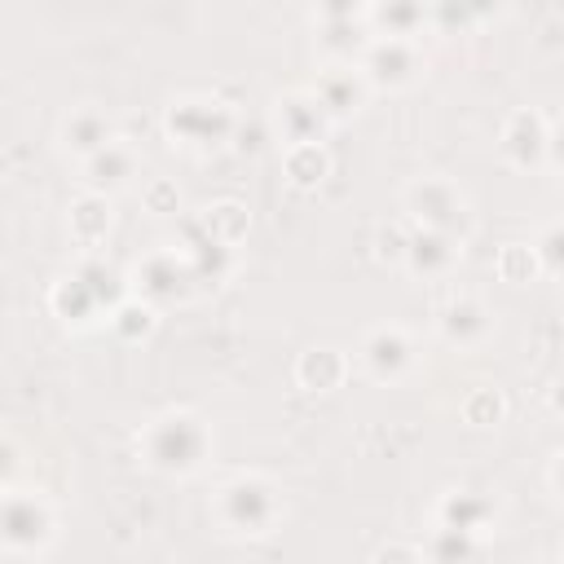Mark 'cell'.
Wrapping results in <instances>:
<instances>
[{
    "mask_svg": "<svg viewBox=\"0 0 564 564\" xmlns=\"http://www.w3.org/2000/svg\"><path fill=\"white\" fill-rule=\"evenodd\" d=\"M185 282H194L189 260H185V256H176L172 247H163V251L145 256V264L137 269V286L145 291V304H150V300L181 295V291H185Z\"/></svg>",
    "mask_w": 564,
    "mask_h": 564,
    "instance_id": "e0dca14e",
    "label": "cell"
},
{
    "mask_svg": "<svg viewBox=\"0 0 564 564\" xmlns=\"http://www.w3.org/2000/svg\"><path fill=\"white\" fill-rule=\"evenodd\" d=\"M308 93L317 97V106H322L330 119H344V115L361 110L370 84H366V75L357 70V62H335V66H326V70L317 75V84H313Z\"/></svg>",
    "mask_w": 564,
    "mask_h": 564,
    "instance_id": "7c38bea8",
    "label": "cell"
},
{
    "mask_svg": "<svg viewBox=\"0 0 564 564\" xmlns=\"http://www.w3.org/2000/svg\"><path fill=\"white\" fill-rule=\"evenodd\" d=\"M313 22H317L322 48L330 57H339V62H352V53H361L366 40H370L366 9H352V4H326V9L313 13Z\"/></svg>",
    "mask_w": 564,
    "mask_h": 564,
    "instance_id": "9c48e42d",
    "label": "cell"
},
{
    "mask_svg": "<svg viewBox=\"0 0 564 564\" xmlns=\"http://www.w3.org/2000/svg\"><path fill=\"white\" fill-rule=\"evenodd\" d=\"M66 225H70V238L93 251V247L106 238V229H110V203H106L101 194H84V198H75Z\"/></svg>",
    "mask_w": 564,
    "mask_h": 564,
    "instance_id": "ffe728a7",
    "label": "cell"
},
{
    "mask_svg": "<svg viewBox=\"0 0 564 564\" xmlns=\"http://www.w3.org/2000/svg\"><path fill=\"white\" fill-rule=\"evenodd\" d=\"M405 212H410L414 229H436V234H449L458 242L471 229V203L449 176H419L405 189Z\"/></svg>",
    "mask_w": 564,
    "mask_h": 564,
    "instance_id": "3957f363",
    "label": "cell"
},
{
    "mask_svg": "<svg viewBox=\"0 0 564 564\" xmlns=\"http://www.w3.org/2000/svg\"><path fill=\"white\" fill-rule=\"evenodd\" d=\"M234 132V110L220 97H176L167 106V137L189 150H212Z\"/></svg>",
    "mask_w": 564,
    "mask_h": 564,
    "instance_id": "8992f818",
    "label": "cell"
},
{
    "mask_svg": "<svg viewBox=\"0 0 564 564\" xmlns=\"http://www.w3.org/2000/svg\"><path fill=\"white\" fill-rule=\"evenodd\" d=\"M436 524L480 538V533L494 524V502H489L485 494H476V489H449V494L441 498V516H436Z\"/></svg>",
    "mask_w": 564,
    "mask_h": 564,
    "instance_id": "ac0fdd59",
    "label": "cell"
},
{
    "mask_svg": "<svg viewBox=\"0 0 564 564\" xmlns=\"http://www.w3.org/2000/svg\"><path fill=\"white\" fill-rule=\"evenodd\" d=\"M458 256H463L458 238L436 234V229H410L401 264H410V273H419V278H445L458 264Z\"/></svg>",
    "mask_w": 564,
    "mask_h": 564,
    "instance_id": "5bb4252c",
    "label": "cell"
},
{
    "mask_svg": "<svg viewBox=\"0 0 564 564\" xmlns=\"http://www.w3.org/2000/svg\"><path fill=\"white\" fill-rule=\"evenodd\" d=\"M18 467H22V449H18L13 436L0 432V489H9V480L18 476Z\"/></svg>",
    "mask_w": 564,
    "mask_h": 564,
    "instance_id": "f1b7e54d",
    "label": "cell"
},
{
    "mask_svg": "<svg viewBox=\"0 0 564 564\" xmlns=\"http://www.w3.org/2000/svg\"><path fill=\"white\" fill-rule=\"evenodd\" d=\"M110 141H115V123H110V115L97 110V106H75V110L62 119V145H66L70 154H79V163H84L88 154L106 150Z\"/></svg>",
    "mask_w": 564,
    "mask_h": 564,
    "instance_id": "2e32d148",
    "label": "cell"
},
{
    "mask_svg": "<svg viewBox=\"0 0 564 564\" xmlns=\"http://www.w3.org/2000/svg\"><path fill=\"white\" fill-rule=\"evenodd\" d=\"M106 322H110L115 335H123V339H141V335L154 330V308H150L141 295H132V300H119V304L106 313Z\"/></svg>",
    "mask_w": 564,
    "mask_h": 564,
    "instance_id": "603a6c76",
    "label": "cell"
},
{
    "mask_svg": "<svg viewBox=\"0 0 564 564\" xmlns=\"http://www.w3.org/2000/svg\"><path fill=\"white\" fill-rule=\"evenodd\" d=\"M502 154L516 163V167H538L551 150V123L546 115L538 110H511L507 123H502V137H498Z\"/></svg>",
    "mask_w": 564,
    "mask_h": 564,
    "instance_id": "30bf717a",
    "label": "cell"
},
{
    "mask_svg": "<svg viewBox=\"0 0 564 564\" xmlns=\"http://www.w3.org/2000/svg\"><path fill=\"white\" fill-rule=\"evenodd\" d=\"M123 295H119V273L110 269V264H101V260H84L75 273H66V278H57L53 282V291H48V304L57 308V317H66V322H88L97 308H115Z\"/></svg>",
    "mask_w": 564,
    "mask_h": 564,
    "instance_id": "277c9868",
    "label": "cell"
},
{
    "mask_svg": "<svg viewBox=\"0 0 564 564\" xmlns=\"http://www.w3.org/2000/svg\"><path fill=\"white\" fill-rule=\"evenodd\" d=\"M282 167H286V176H291L300 189H313V185H322V176L330 172V154L322 150V141H308V145H286Z\"/></svg>",
    "mask_w": 564,
    "mask_h": 564,
    "instance_id": "44dd1931",
    "label": "cell"
},
{
    "mask_svg": "<svg viewBox=\"0 0 564 564\" xmlns=\"http://www.w3.org/2000/svg\"><path fill=\"white\" fill-rule=\"evenodd\" d=\"M476 542L480 538H471V533H458V529H445V524H436V533L427 538V560L432 564H467L471 555H476Z\"/></svg>",
    "mask_w": 564,
    "mask_h": 564,
    "instance_id": "cb8c5ba5",
    "label": "cell"
},
{
    "mask_svg": "<svg viewBox=\"0 0 564 564\" xmlns=\"http://www.w3.org/2000/svg\"><path fill=\"white\" fill-rule=\"evenodd\" d=\"M436 330L445 344H458V348H471L480 344L489 330H494V313L480 295H449L436 313Z\"/></svg>",
    "mask_w": 564,
    "mask_h": 564,
    "instance_id": "8fae6325",
    "label": "cell"
},
{
    "mask_svg": "<svg viewBox=\"0 0 564 564\" xmlns=\"http://www.w3.org/2000/svg\"><path fill=\"white\" fill-rule=\"evenodd\" d=\"M57 533V516L44 494L0 489V546L9 551H44Z\"/></svg>",
    "mask_w": 564,
    "mask_h": 564,
    "instance_id": "5b68a950",
    "label": "cell"
},
{
    "mask_svg": "<svg viewBox=\"0 0 564 564\" xmlns=\"http://www.w3.org/2000/svg\"><path fill=\"white\" fill-rule=\"evenodd\" d=\"M344 375H348V357L339 348H326V344L300 352V361H295V383L308 392H330L344 383Z\"/></svg>",
    "mask_w": 564,
    "mask_h": 564,
    "instance_id": "d6986e66",
    "label": "cell"
},
{
    "mask_svg": "<svg viewBox=\"0 0 564 564\" xmlns=\"http://www.w3.org/2000/svg\"><path fill=\"white\" fill-rule=\"evenodd\" d=\"M282 516V485L260 471H238L216 489V520L234 533H269Z\"/></svg>",
    "mask_w": 564,
    "mask_h": 564,
    "instance_id": "7a4b0ae2",
    "label": "cell"
},
{
    "mask_svg": "<svg viewBox=\"0 0 564 564\" xmlns=\"http://www.w3.org/2000/svg\"><path fill=\"white\" fill-rule=\"evenodd\" d=\"M137 449L141 458L154 467V471H167V476H189L207 463L212 454V427L203 414L194 410H163L154 414L141 436H137Z\"/></svg>",
    "mask_w": 564,
    "mask_h": 564,
    "instance_id": "6da1fadb",
    "label": "cell"
},
{
    "mask_svg": "<svg viewBox=\"0 0 564 564\" xmlns=\"http://www.w3.org/2000/svg\"><path fill=\"white\" fill-rule=\"evenodd\" d=\"M463 414H467V423L485 427V423H494V419L502 414V397H498V392H471V397L463 401Z\"/></svg>",
    "mask_w": 564,
    "mask_h": 564,
    "instance_id": "4316f807",
    "label": "cell"
},
{
    "mask_svg": "<svg viewBox=\"0 0 564 564\" xmlns=\"http://www.w3.org/2000/svg\"><path fill=\"white\" fill-rule=\"evenodd\" d=\"M203 234H207L212 242H220V247H234V242L247 234V207L234 203V198L212 203V207L203 212Z\"/></svg>",
    "mask_w": 564,
    "mask_h": 564,
    "instance_id": "7402d4cb",
    "label": "cell"
},
{
    "mask_svg": "<svg viewBox=\"0 0 564 564\" xmlns=\"http://www.w3.org/2000/svg\"><path fill=\"white\" fill-rule=\"evenodd\" d=\"M137 176V150L128 145V141H110L106 150H97V154H88L84 159V181H88V194H115V189H123L128 181Z\"/></svg>",
    "mask_w": 564,
    "mask_h": 564,
    "instance_id": "9a60e30c",
    "label": "cell"
},
{
    "mask_svg": "<svg viewBox=\"0 0 564 564\" xmlns=\"http://www.w3.org/2000/svg\"><path fill=\"white\" fill-rule=\"evenodd\" d=\"M326 128H330V115L317 106V97L308 88H295V93H282L278 97V132H282L286 145L322 141Z\"/></svg>",
    "mask_w": 564,
    "mask_h": 564,
    "instance_id": "4fadbf2b",
    "label": "cell"
},
{
    "mask_svg": "<svg viewBox=\"0 0 564 564\" xmlns=\"http://www.w3.org/2000/svg\"><path fill=\"white\" fill-rule=\"evenodd\" d=\"M405 238H410V229H405L401 220L379 225V234H375V256H379V260L401 264V256H405Z\"/></svg>",
    "mask_w": 564,
    "mask_h": 564,
    "instance_id": "484cf974",
    "label": "cell"
},
{
    "mask_svg": "<svg viewBox=\"0 0 564 564\" xmlns=\"http://www.w3.org/2000/svg\"><path fill=\"white\" fill-rule=\"evenodd\" d=\"M357 70L366 75V84L375 88H401L423 70V48L419 40L405 35H370L366 48L357 53Z\"/></svg>",
    "mask_w": 564,
    "mask_h": 564,
    "instance_id": "52a82bcc",
    "label": "cell"
},
{
    "mask_svg": "<svg viewBox=\"0 0 564 564\" xmlns=\"http://www.w3.org/2000/svg\"><path fill=\"white\" fill-rule=\"evenodd\" d=\"M375 564H427V555L414 542H388L375 551Z\"/></svg>",
    "mask_w": 564,
    "mask_h": 564,
    "instance_id": "83f0119b",
    "label": "cell"
},
{
    "mask_svg": "<svg viewBox=\"0 0 564 564\" xmlns=\"http://www.w3.org/2000/svg\"><path fill=\"white\" fill-rule=\"evenodd\" d=\"M542 264H538V256H533V242L524 247V242H507L502 247V256H498V273L507 278V282H524L529 273H538Z\"/></svg>",
    "mask_w": 564,
    "mask_h": 564,
    "instance_id": "d4e9b609",
    "label": "cell"
},
{
    "mask_svg": "<svg viewBox=\"0 0 564 564\" xmlns=\"http://www.w3.org/2000/svg\"><path fill=\"white\" fill-rule=\"evenodd\" d=\"M357 361H361V370H366L370 379L392 383V379H401V375L414 370L419 344H414V335H410L401 322H379V326H370V330L361 335Z\"/></svg>",
    "mask_w": 564,
    "mask_h": 564,
    "instance_id": "ba28073f",
    "label": "cell"
}]
</instances>
